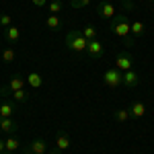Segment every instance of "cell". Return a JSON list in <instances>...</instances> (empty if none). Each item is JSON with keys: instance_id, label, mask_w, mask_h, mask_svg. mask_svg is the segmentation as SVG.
<instances>
[{"instance_id": "cell-32", "label": "cell", "mask_w": 154, "mask_h": 154, "mask_svg": "<svg viewBox=\"0 0 154 154\" xmlns=\"http://www.w3.org/2000/svg\"><path fill=\"white\" fill-rule=\"evenodd\" d=\"M148 2H152V4H154V0H148Z\"/></svg>"}, {"instance_id": "cell-8", "label": "cell", "mask_w": 154, "mask_h": 154, "mask_svg": "<svg viewBox=\"0 0 154 154\" xmlns=\"http://www.w3.org/2000/svg\"><path fill=\"white\" fill-rule=\"evenodd\" d=\"M140 84V74L136 70H128L123 72V86H128V88H136Z\"/></svg>"}, {"instance_id": "cell-31", "label": "cell", "mask_w": 154, "mask_h": 154, "mask_svg": "<svg viewBox=\"0 0 154 154\" xmlns=\"http://www.w3.org/2000/svg\"><path fill=\"white\" fill-rule=\"evenodd\" d=\"M0 154H14V152H8V150H4V152H0Z\"/></svg>"}, {"instance_id": "cell-14", "label": "cell", "mask_w": 154, "mask_h": 154, "mask_svg": "<svg viewBox=\"0 0 154 154\" xmlns=\"http://www.w3.org/2000/svg\"><path fill=\"white\" fill-rule=\"evenodd\" d=\"M17 111V105L12 101H4L0 103V117H12V113Z\"/></svg>"}, {"instance_id": "cell-11", "label": "cell", "mask_w": 154, "mask_h": 154, "mask_svg": "<svg viewBox=\"0 0 154 154\" xmlns=\"http://www.w3.org/2000/svg\"><path fill=\"white\" fill-rule=\"evenodd\" d=\"M2 35H4L6 41L17 43V41L21 39V29H19V27H14V25H11V27H6V29H4V33H2Z\"/></svg>"}, {"instance_id": "cell-24", "label": "cell", "mask_w": 154, "mask_h": 154, "mask_svg": "<svg viewBox=\"0 0 154 154\" xmlns=\"http://www.w3.org/2000/svg\"><path fill=\"white\" fill-rule=\"evenodd\" d=\"M88 4H91V0H70L72 8H86Z\"/></svg>"}, {"instance_id": "cell-27", "label": "cell", "mask_w": 154, "mask_h": 154, "mask_svg": "<svg viewBox=\"0 0 154 154\" xmlns=\"http://www.w3.org/2000/svg\"><path fill=\"white\" fill-rule=\"evenodd\" d=\"M31 2H33L35 6H39V8H41V6H48V0H31Z\"/></svg>"}, {"instance_id": "cell-23", "label": "cell", "mask_w": 154, "mask_h": 154, "mask_svg": "<svg viewBox=\"0 0 154 154\" xmlns=\"http://www.w3.org/2000/svg\"><path fill=\"white\" fill-rule=\"evenodd\" d=\"M14 58H17V51H14L12 48H6L4 51H2V60H4L6 64H12V62H14Z\"/></svg>"}, {"instance_id": "cell-16", "label": "cell", "mask_w": 154, "mask_h": 154, "mask_svg": "<svg viewBox=\"0 0 154 154\" xmlns=\"http://www.w3.org/2000/svg\"><path fill=\"white\" fill-rule=\"evenodd\" d=\"M45 27H48L49 31H60L62 29V21H60L58 14H49L48 19H45Z\"/></svg>"}, {"instance_id": "cell-4", "label": "cell", "mask_w": 154, "mask_h": 154, "mask_svg": "<svg viewBox=\"0 0 154 154\" xmlns=\"http://www.w3.org/2000/svg\"><path fill=\"white\" fill-rule=\"evenodd\" d=\"M25 84H27V78H23V74H12V78L8 80V84L0 88V95H4V97H6V95H12L14 91L25 88Z\"/></svg>"}, {"instance_id": "cell-2", "label": "cell", "mask_w": 154, "mask_h": 154, "mask_svg": "<svg viewBox=\"0 0 154 154\" xmlns=\"http://www.w3.org/2000/svg\"><path fill=\"white\" fill-rule=\"evenodd\" d=\"M66 48L74 54H82L88 48V41L82 37L80 31H70V33H66Z\"/></svg>"}, {"instance_id": "cell-3", "label": "cell", "mask_w": 154, "mask_h": 154, "mask_svg": "<svg viewBox=\"0 0 154 154\" xmlns=\"http://www.w3.org/2000/svg\"><path fill=\"white\" fill-rule=\"evenodd\" d=\"M103 84L109 86V88H117V86H121V84H123V72L117 70L115 66L109 68V70H105V74H103Z\"/></svg>"}, {"instance_id": "cell-30", "label": "cell", "mask_w": 154, "mask_h": 154, "mask_svg": "<svg viewBox=\"0 0 154 154\" xmlns=\"http://www.w3.org/2000/svg\"><path fill=\"white\" fill-rule=\"evenodd\" d=\"M49 154H62V152H60L58 148H54V150H51V152H49Z\"/></svg>"}, {"instance_id": "cell-17", "label": "cell", "mask_w": 154, "mask_h": 154, "mask_svg": "<svg viewBox=\"0 0 154 154\" xmlns=\"http://www.w3.org/2000/svg\"><path fill=\"white\" fill-rule=\"evenodd\" d=\"M4 146H6V150H8V152H17V150L21 148V140H19L17 136H12V134H11V136L4 140Z\"/></svg>"}, {"instance_id": "cell-33", "label": "cell", "mask_w": 154, "mask_h": 154, "mask_svg": "<svg viewBox=\"0 0 154 154\" xmlns=\"http://www.w3.org/2000/svg\"><path fill=\"white\" fill-rule=\"evenodd\" d=\"M0 131H2V130H0Z\"/></svg>"}, {"instance_id": "cell-29", "label": "cell", "mask_w": 154, "mask_h": 154, "mask_svg": "<svg viewBox=\"0 0 154 154\" xmlns=\"http://www.w3.org/2000/svg\"><path fill=\"white\" fill-rule=\"evenodd\" d=\"M21 154H33V152H31L29 148H23V152H21Z\"/></svg>"}, {"instance_id": "cell-13", "label": "cell", "mask_w": 154, "mask_h": 154, "mask_svg": "<svg viewBox=\"0 0 154 154\" xmlns=\"http://www.w3.org/2000/svg\"><path fill=\"white\" fill-rule=\"evenodd\" d=\"M0 130L4 134H14L17 131V121H12V117H0Z\"/></svg>"}, {"instance_id": "cell-12", "label": "cell", "mask_w": 154, "mask_h": 154, "mask_svg": "<svg viewBox=\"0 0 154 154\" xmlns=\"http://www.w3.org/2000/svg\"><path fill=\"white\" fill-rule=\"evenodd\" d=\"M27 148H29L33 154H45V152H48V144H45V140H43V138H37V140H33V142L29 144Z\"/></svg>"}, {"instance_id": "cell-1", "label": "cell", "mask_w": 154, "mask_h": 154, "mask_svg": "<svg viewBox=\"0 0 154 154\" xmlns=\"http://www.w3.org/2000/svg\"><path fill=\"white\" fill-rule=\"evenodd\" d=\"M109 29H111V33L115 37H121L128 48L134 45L136 37L131 35V21H130V17H128V12H117V14L109 21Z\"/></svg>"}, {"instance_id": "cell-10", "label": "cell", "mask_w": 154, "mask_h": 154, "mask_svg": "<svg viewBox=\"0 0 154 154\" xmlns=\"http://www.w3.org/2000/svg\"><path fill=\"white\" fill-rule=\"evenodd\" d=\"M70 136H68V131H60L58 138H56V148H58L60 152H64V150H68L70 148Z\"/></svg>"}, {"instance_id": "cell-9", "label": "cell", "mask_w": 154, "mask_h": 154, "mask_svg": "<svg viewBox=\"0 0 154 154\" xmlns=\"http://www.w3.org/2000/svg\"><path fill=\"white\" fill-rule=\"evenodd\" d=\"M128 109H130V115L134 119H142L144 115H146V105H144L142 101H134Z\"/></svg>"}, {"instance_id": "cell-28", "label": "cell", "mask_w": 154, "mask_h": 154, "mask_svg": "<svg viewBox=\"0 0 154 154\" xmlns=\"http://www.w3.org/2000/svg\"><path fill=\"white\" fill-rule=\"evenodd\" d=\"M6 150V146H4V140H0V152H4Z\"/></svg>"}, {"instance_id": "cell-21", "label": "cell", "mask_w": 154, "mask_h": 154, "mask_svg": "<svg viewBox=\"0 0 154 154\" xmlns=\"http://www.w3.org/2000/svg\"><path fill=\"white\" fill-rule=\"evenodd\" d=\"M12 99H14L17 103H27V101H29V93H27L25 88H21V91H14V93H12Z\"/></svg>"}, {"instance_id": "cell-18", "label": "cell", "mask_w": 154, "mask_h": 154, "mask_svg": "<svg viewBox=\"0 0 154 154\" xmlns=\"http://www.w3.org/2000/svg\"><path fill=\"white\" fill-rule=\"evenodd\" d=\"M113 119H115L117 123H125L128 119H131L130 109H117V111H113Z\"/></svg>"}, {"instance_id": "cell-6", "label": "cell", "mask_w": 154, "mask_h": 154, "mask_svg": "<svg viewBox=\"0 0 154 154\" xmlns=\"http://www.w3.org/2000/svg\"><path fill=\"white\" fill-rule=\"evenodd\" d=\"M115 14H117V8L113 6V2L103 0V2L97 4V17H99V19H103V21H111Z\"/></svg>"}, {"instance_id": "cell-19", "label": "cell", "mask_w": 154, "mask_h": 154, "mask_svg": "<svg viewBox=\"0 0 154 154\" xmlns=\"http://www.w3.org/2000/svg\"><path fill=\"white\" fill-rule=\"evenodd\" d=\"M27 82L31 84L33 88H39V86L43 84V78H41V74H37V72H29V74H27Z\"/></svg>"}, {"instance_id": "cell-7", "label": "cell", "mask_w": 154, "mask_h": 154, "mask_svg": "<svg viewBox=\"0 0 154 154\" xmlns=\"http://www.w3.org/2000/svg\"><path fill=\"white\" fill-rule=\"evenodd\" d=\"M103 51H105V45H103L99 39H93V41H88V48H86V54H88V58L101 60V58H103Z\"/></svg>"}, {"instance_id": "cell-15", "label": "cell", "mask_w": 154, "mask_h": 154, "mask_svg": "<svg viewBox=\"0 0 154 154\" xmlns=\"http://www.w3.org/2000/svg\"><path fill=\"white\" fill-rule=\"evenodd\" d=\"M82 37L86 39V41H93V39H99V31H97L95 25H86V27H82Z\"/></svg>"}, {"instance_id": "cell-5", "label": "cell", "mask_w": 154, "mask_h": 154, "mask_svg": "<svg viewBox=\"0 0 154 154\" xmlns=\"http://www.w3.org/2000/svg\"><path fill=\"white\" fill-rule=\"evenodd\" d=\"M134 64H136V60H134V56H131L130 51H119L117 56H115V68L121 72L134 70Z\"/></svg>"}, {"instance_id": "cell-25", "label": "cell", "mask_w": 154, "mask_h": 154, "mask_svg": "<svg viewBox=\"0 0 154 154\" xmlns=\"http://www.w3.org/2000/svg\"><path fill=\"white\" fill-rule=\"evenodd\" d=\"M0 25H2L4 29H6V27H11V25H12L11 17H8V14H0Z\"/></svg>"}, {"instance_id": "cell-20", "label": "cell", "mask_w": 154, "mask_h": 154, "mask_svg": "<svg viewBox=\"0 0 154 154\" xmlns=\"http://www.w3.org/2000/svg\"><path fill=\"white\" fill-rule=\"evenodd\" d=\"M144 33H146V25H144L142 21H134V23H131V35L138 39V37H142Z\"/></svg>"}, {"instance_id": "cell-26", "label": "cell", "mask_w": 154, "mask_h": 154, "mask_svg": "<svg viewBox=\"0 0 154 154\" xmlns=\"http://www.w3.org/2000/svg\"><path fill=\"white\" fill-rule=\"evenodd\" d=\"M121 4H123V11H134V0H119Z\"/></svg>"}, {"instance_id": "cell-22", "label": "cell", "mask_w": 154, "mask_h": 154, "mask_svg": "<svg viewBox=\"0 0 154 154\" xmlns=\"http://www.w3.org/2000/svg\"><path fill=\"white\" fill-rule=\"evenodd\" d=\"M62 6H64L62 0H51V2H48V11L51 12V14H58V12L62 11Z\"/></svg>"}]
</instances>
